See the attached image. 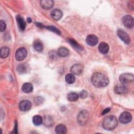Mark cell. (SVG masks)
<instances>
[{"mask_svg":"<svg viewBox=\"0 0 134 134\" xmlns=\"http://www.w3.org/2000/svg\"><path fill=\"white\" fill-rule=\"evenodd\" d=\"M91 80L93 84L96 87H104L109 83L108 78L100 72L94 73L92 76Z\"/></svg>","mask_w":134,"mask_h":134,"instance_id":"obj_1","label":"cell"},{"mask_svg":"<svg viewBox=\"0 0 134 134\" xmlns=\"http://www.w3.org/2000/svg\"><path fill=\"white\" fill-rule=\"evenodd\" d=\"M118 125V120L117 118L113 115H110L105 117L103 122L102 126L106 130H114Z\"/></svg>","mask_w":134,"mask_h":134,"instance_id":"obj_2","label":"cell"},{"mask_svg":"<svg viewBox=\"0 0 134 134\" xmlns=\"http://www.w3.org/2000/svg\"><path fill=\"white\" fill-rule=\"evenodd\" d=\"M89 118V113L87 111L83 110L81 111L77 116V121L81 126H84L88 121Z\"/></svg>","mask_w":134,"mask_h":134,"instance_id":"obj_3","label":"cell"},{"mask_svg":"<svg viewBox=\"0 0 134 134\" xmlns=\"http://www.w3.org/2000/svg\"><path fill=\"white\" fill-rule=\"evenodd\" d=\"M134 77L132 74L131 73H123L121 74L119 76V81L120 82L125 84H128L133 82Z\"/></svg>","mask_w":134,"mask_h":134,"instance_id":"obj_4","label":"cell"},{"mask_svg":"<svg viewBox=\"0 0 134 134\" xmlns=\"http://www.w3.org/2000/svg\"><path fill=\"white\" fill-rule=\"evenodd\" d=\"M27 54V51L25 48H18L16 51L15 57L18 61H22L25 59Z\"/></svg>","mask_w":134,"mask_h":134,"instance_id":"obj_5","label":"cell"},{"mask_svg":"<svg viewBox=\"0 0 134 134\" xmlns=\"http://www.w3.org/2000/svg\"><path fill=\"white\" fill-rule=\"evenodd\" d=\"M122 21L124 26L128 28H132L133 27V19L130 15H126L122 17Z\"/></svg>","mask_w":134,"mask_h":134,"instance_id":"obj_6","label":"cell"},{"mask_svg":"<svg viewBox=\"0 0 134 134\" xmlns=\"http://www.w3.org/2000/svg\"><path fill=\"white\" fill-rule=\"evenodd\" d=\"M132 119L131 114L128 111L122 112L119 116V121L122 124H127Z\"/></svg>","mask_w":134,"mask_h":134,"instance_id":"obj_7","label":"cell"},{"mask_svg":"<svg viewBox=\"0 0 134 134\" xmlns=\"http://www.w3.org/2000/svg\"><path fill=\"white\" fill-rule=\"evenodd\" d=\"M117 35L119 38L125 43L129 44L130 42V39L128 35L124 30L119 29L117 31Z\"/></svg>","mask_w":134,"mask_h":134,"instance_id":"obj_8","label":"cell"},{"mask_svg":"<svg viewBox=\"0 0 134 134\" xmlns=\"http://www.w3.org/2000/svg\"><path fill=\"white\" fill-rule=\"evenodd\" d=\"M114 91L116 94H126L128 92L127 87L124 84L117 85L114 88Z\"/></svg>","mask_w":134,"mask_h":134,"instance_id":"obj_9","label":"cell"},{"mask_svg":"<svg viewBox=\"0 0 134 134\" xmlns=\"http://www.w3.org/2000/svg\"><path fill=\"white\" fill-rule=\"evenodd\" d=\"M31 103L28 100H23L19 104V108L22 111H27L30 109Z\"/></svg>","mask_w":134,"mask_h":134,"instance_id":"obj_10","label":"cell"},{"mask_svg":"<svg viewBox=\"0 0 134 134\" xmlns=\"http://www.w3.org/2000/svg\"><path fill=\"white\" fill-rule=\"evenodd\" d=\"M83 66L81 64H76L72 66L71 72L73 74L80 75L83 71Z\"/></svg>","mask_w":134,"mask_h":134,"instance_id":"obj_11","label":"cell"},{"mask_svg":"<svg viewBox=\"0 0 134 134\" xmlns=\"http://www.w3.org/2000/svg\"><path fill=\"white\" fill-rule=\"evenodd\" d=\"M86 43L91 46H95L98 41V39L97 36L94 35H88L86 39Z\"/></svg>","mask_w":134,"mask_h":134,"instance_id":"obj_12","label":"cell"},{"mask_svg":"<svg viewBox=\"0 0 134 134\" xmlns=\"http://www.w3.org/2000/svg\"><path fill=\"white\" fill-rule=\"evenodd\" d=\"M62 13L59 9H54L51 12V16L52 18L55 20H59L62 17Z\"/></svg>","mask_w":134,"mask_h":134,"instance_id":"obj_13","label":"cell"},{"mask_svg":"<svg viewBox=\"0 0 134 134\" xmlns=\"http://www.w3.org/2000/svg\"><path fill=\"white\" fill-rule=\"evenodd\" d=\"M54 4V2L51 0H42L40 1L41 6L44 9H50L51 8Z\"/></svg>","mask_w":134,"mask_h":134,"instance_id":"obj_14","label":"cell"},{"mask_svg":"<svg viewBox=\"0 0 134 134\" xmlns=\"http://www.w3.org/2000/svg\"><path fill=\"white\" fill-rule=\"evenodd\" d=\"M16 20H17V24H18V27H19V28L21 30H24L25 29L26 24L25 21L24 19V18L22 17H21L20 16L17 15L16 16Z\"/></svg>","mask_w":134,"mask_h":134,"instance_id":"obj_15","label":"cell"},{"mask_svg":"<svg viewBox=\"0 0 134 134\" xmlns=\"http://www.w3.org/2000/svg\"><path fill=\"white\" fill-rule=\"evenodd\" d=\"M98 50L100 53L106 54L109 51V46L107 43L102 42L98 46Z\"/></svg>","mask_w":134,"mask_h":134,"instance_id":"obj_16","label":"cell"},{"mask_svg":"<svg viewBox=\"0 0 134 134\" xmlns=\"http://www.w3.org/2000/svg\"><path fill=\"white\" fill-rule=\"evenodd\" d=\"M22 91L25 93H31L33 90L32 85L30 83H24L21 87Z\"/></svg>","mask_w":134,"mask_h":134,"instance_id":"obj_17","label":"cell"},{"mask_svg":"<svg viewBox=\"0 0 134 134\" xmlns=\"http://www.w3.org/2000/svg\"><path fill=\"white\" fill-rule=\"evenodd\" d=\"M10 50L7 47H3L1 48L0 57L1 58H6L9 54Z\"/></svg>","mask_w":134,"mask_h":134,"instance_id":"obj_18","label":"cell"},{"mask_svg":"<svg viewBox=\"0 0 134 134\" xmlns=\"http://www.w3.org/2000/svg\"><path fill=\"white\" fill-rule=\"evenodd\" d=\"M67 129L65 125L60 124L55 127V132L58 134H65L66 133Z\"/></svg>","mask_w":134,"mask_h":134,"instance_id":"obj_19","label":"cell"},{"mask_svg":"<svg viewBox=\"0 0 134 134\" xmlns=\"http://www.w3.org/2000/svg\"><path fill=\"white\" fill-rule=\"evenodd\" d=\"M57 53L58 55L61 57H65L69 54V51L67 48L65 47H60L58 49Z\"/></svg>","mask_w":134,"mask_h":134,"instance_id":"obj_20","label":"cell"},{"mask_svg":"<svg viewBox=\"0 0 134 134\" xmlns=\"http://www.w3.org/2000/svg\"><path fill=\"white\" fill-rule=\"evenodd\" d=\"M68 41L70 43V44L75 49L79 50V51H82L83 48L74 40L72 39H68Z\"/></svg>","mask_w":134,"mask_h":134,"instance_id":"obj_21","label":"cell"},{"mask_svg":"<svg viewBox=\"0 0 134 134\" xmlns=\"http://www.w3.org/2000/svg\"><path fill=\"white\" fill-rule=\"evenodd\" d=\"M65 82L69 84H72L74 83L75 81V77L72 73L67 74L65 77Z\"/></svg>","mask_w":134,"mask_h":134,"instance_id":"obj_22","label":"cell"},{"mask_svg":"<svg viewBox=\"0 0 134 134\" xmlns=\"http://www.w3.org/2000/svg\"><path fill=\"white\" fill-rule=\"evenodd\" d=\"M67 98L68 99L70 102H75L78 100L79 98V95L77 93L74 92L70 93L68 95Z\"/></svg>","mask_w":134,"mask_h":134,"instance_id":"obj_23","label":"cell"},{"mask_svg":"<svg viewBox=\"0 0 134 134\" xmlns=\"http://www.w3.org/2000/svg\"><path fill=\"white\" fill-rule=\"evenodd\" d=\"M32 121L34 125L36 126H39L42 123V118L39 115H35L33 117Z\"/></svg>","mask_w":134,"mask_h":134,"instance_id":"obj_24","label":"cell"},{"mask_svg":"<svg viewBox=\"0 0 134 134\" xmlns=\"http://www.w3.org/2000/svg\"><path fill=\"white\" fill-rule=\"evenodd\" d=\"M34 48L37 51H41L43 49V44L40 41L37 40L34 43Z\"/></svg>","mask_w":134,"mask_h":134,"instance_id":"obj_25","label":"cell"},{"mask_svg":"<svg viewBox=\"0 0 134 134\" xmlns=\"http://www.w3.org/2000/svg\"><path fill=\"white\" fill-rule=\"evenodd\" d=\"M45 28L46 29H47L48 30H50L57 34H59L60 35L61 34V31L58 29L56 27H54V26H47V27H45Z\"/></svg>","mask_w":134,"mask_h":134,"instance_id":"obj_26","label":"cell"},{"mask_svg":"<svg viewBox=\"0 0 134 134\" xmlns=\"http://www.w3.org/2000/svg\"><path fill=\"white\" fill-rule=\"evenodd\" d=\"M27 68L25 66V65L24 64H20L17 67V71L20 73H25L26 71Z\"/></svg>","mask_w":134,"mask_h":134,"instance_id":"obj_27","label":"cell"},{"mask_svg":"<svg viewBox=\"0 0 134 134\" xmlns=\"http://www.w3.org/2000/svg\"><path fill=\"white\" fill-rule=\"evenodd\" d=\"M6 24L5 22L1 20L0 21V31L1 32L5 31V30L6 29Z\"/></svg>","mask_w":134,"mask_h":134,"instance_id":"obj_28","label":"cell"},{"mask_svg":"<svg viewBox=\"0 0 134 134\" xmlns=\"http://www.w3.org/2000/svg\"><path fill=\"white\" fill-rule=\"evenodd\" d=\"M79 95V97H80L81 98H85L87 97V93L86 91L85 90H83L81 92H80Z\"/></svg>","mask_w":134,"mask_h":134,"instance_id":"obj_29","label":"cell"},{"mask_svg":"<svg viewBox=\"0 0 134 134\" xmlns=\"http://www.w3.org/2000/svg\"><path fill=\"white\" fill-rule=\"evenodd\" d=\"M57 54H58V53L57 54L55 52H51L49 55H50V58H51L52 59H54V58H56Z\"/></svg>","mask_w":134,"mask_h":134,"instance_id":"obj_30","label":"cell"},{"mask_svg":"<svg viewBox=\"0 0 134 134\" xmlns=\"http://www.w3.org/2000/svg\"><path fill=\"white\" fill-rule=\"evenodd\" d=\"M110 108H107L103 110V111L102 112V115H104L107 114L108 112H109V111H110Z\"/></svg>","mask_w":134,"mask_h":134,"instance_id":"obj_31","label":"cell"},{"mask_svg":"<svg viewBox=\"0 0 134 134\" xmlns=\"http://www.w3.org/2000/svg\"><path fill=\"white\" fill-rule=\"evenodd\" d=\"M36 24L37 25V26H38V27H40V28H44V26H43V24H41V23H36Z\"/></svg>","mask_w":134,"mask_h":134,"instance_id":"obj_32","label":"cell"},{"mask_svg":"<svg viewBox=\"0 0 134 134\" xmlns=\"http://www.w3.org/2000/svg\"><path fill=\"white\" fill-rule=\"evenodd\" d=\"M26 20H27V22H28V23H31V21H32V20H31V19L30 18H29V17L27 18Z\"/></svg>","mask_w":134,"mask_h":134,"instance_id":"obj_33","label":"cell"}]
</instances>
